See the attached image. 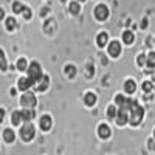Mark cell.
<instances>
[{"label": "cell", "instance_id": "1", "mask_svg": "<svg viewBox=\"0 0 155 155\" xmlns=\"http://www.w3.org/2000/svg\"><path fill=\"white\" fill-rule=\"evenodd\" d=\"M129 112H130L129 113V123H130L132 126H138L141 123V120H143V116H144L143 107H140L138 104H135Z\"/></svg>", "mask_w": 155, "mask_h": 155}, {"label": "cell", "instance_id": "2", "mask_svg": "<svg viewBox=\"0 0 155 155\" xmlns=\"http://www.w3.org/2000/svg\"><path fill=\"white\" fill-rule=\"evenodd\" d=\"M42 78V70H41V65L37 62H33L31 65L28 67V79L31 81V84H36L41 81Z\"/></svg>", "mask_w": 155, "mask_h": 155}, {"label": "cell", "instance_id": "3", "mask_svg": "<svg viewBox=\"0 0 155 155\" xmlns=\"http://www.w3.org/2000/svg\"><path fill=\"white\" fill-rule=\"evenodd\" d=\"M115 102L118 104V109H123V110H130L137 104V101H134L130 98H124L121 95H118V96L115 98Z\"/></svg>", "mask_w": 155, "mask_h": 155}, {"label": "cell", "instance_id": "4", "mask_svg": "<svg viewBox=\"0 0 155 155\" xmlns=\"http://www.w3.org/2000/svg\"><path fill=\"white\" fill-rule=\"evenodd\" d=\"M34 126L31 123H25V126L20 129V137L25 140V141H31L34 138Z\"/></svg>", "mask_w": 155, "mask_h": 155}, {"label": "cell", "instance_id": "5", "mask_svg": "<svg viewBox=\"0 0 155 155\" xmlns=\"http://www.w3.org/2000/svg\"><path fill=\"white\" fill-rule=\"evenodd\" d=\"M20 102H22V106L25 107V109H33L34 106H36V96L34 95H31V93H25L23 96H22V99H20Z\"/></svg>", "mask_w": 155, "mask_h": 155}, {"label": "cell", "instance_id": "6", "mask_svg": "<svg viewBox=\"0 0 155 155\" xmlns=\"http://www.w3.org/2000/svg\"><path fill=\"white\" fill-rule=\"evenodd\" d=\"M95 16L98 20H106L109 17V9L106 5H98L96 9H95Z\"/></svg>", "mask_w": 155, "mask_h": 155}, {"label": "cell", "instance_id": "7", "mask_svg": "<svg viewBox=\"0 0 155 155\" xmlns=\"http://www.w3.org/2000/svg\"><path fill=\"white\" fill-rule=\"evenodd\" d=\"M116 124L120 126H124L127 121H129V115H127V110H123V109H118V115H116Z\"/></svg>", "mask_w": 155, "mask_h": 155}, {"label": "cell", "instance_id": "8", "mask_svg": "<svg viewBox=\"0 0 155 155\" xmlns=\"http://www.w3.org/2000/svg\"><path fill=\"white\" fill-rule=\"evenodd\" d=\"M109 53H110V56H120L121 54V45H120V42H116V41H113L110 45H109Z\"/></svg>", "mask_w": 155, "mask_h": 155}, {"label": "cell", "instance_id": "9", "mask_svg": "<svg viewBox=\"0 0 155 155\" xmlns=\"http://www.w3.org/2000/svg\"><path fill=\"white\" fill-rule=\"evenodd\" d=\"M98 134L101 138H109L110 137V127L107 124H101L99 129H98Z\"/></svg>", "mask_w": 155, "mask_h": 155}, {"label": "cell", "instance_id": "10", "mask_svg": "<svg viewBox=\"0 0 155 155\" xmlns=\"http://www.w3.org/2000/svg\"><path fill=\"white\" fill-rule=\"evenodd\" d=\"M41 129L42 130H50L51 129V118L48 115H45V116L41 118Z\"/></svg>", "mask_w": 155, "mask_h": 155}, {"label": "cell", "instance_id": "11", "mask_svg": "<svg viewBox=\"0 0 155 155\" xmlns=\"http://www.w3.org/2000/svg\"><path fill=\"white\" fill-rule=\"evenodd\" d=\"M48 84H50V78H48V76H42L41 81H39L37 90H39V92H44V90L48 88Z\"/></svg>", "mask_w": 155, "mask_h": 155}, {"label": "cell", "instance_id": "12", "mask_svg": "<svg viewBox=\"0 0 155 155\" xmlns=\"http://www.w3.org/2000/svg\"><path fill=\"white\" fill-rule=\"evenodd\" d=\"M22 118H23V121L30 123V121L34 118V110H33V109H23V110H22Z\"/></svg>", "mask_w": 155, "mask_h": 155}, {"label": "cell", "instance_id": "13", "mask_svg": "<svg viewBox=\"0 0 155 155\" xmlns=\"http://www.w3.org/2000/svg\"><path fill=\"white\" fill-rule=\"evenodd\" d=\"M96 42H98L99 47H106L107 42H109V34H106V33H99V34H98V39H96Z\"/></svg>", "mask_w": 155, "mask_h": 155}, {"label": "cell", "instance_id": "14", "mask_svg": "<svg viewBox=\"0 0 155 155\" xmlns=\"http://www.w3.org/2000/svg\"><path fill=\"white\" fill-rule=\"evenodd\" d=\"M31 87V81L28 79V78H22V79H19V90H28Z\"/></svg>", "mask_w": 155, "mask_h": 155}, {"label": "cell", "instance_id": "15", "mask_svg": "<svg viewBox=\"0 0 155 155\" xmlns=\"http://www.w3.org/2000/svg\"><path fill=\"white\" fill-rule=\"evenodd\" d=\"M135 88H137L135 81H132V79H127V81L124 82V90H126L127 93H134V92H135Z\"/></svg>", "mask_w": 155, "mask_h": 155}, {"label": "cell", "instance_id": "16", "mask_svg": "<svg viewBox=\"0 0 155 155\" xmlns=\"http://www.w3.org/2000/svg\"><path fill=\"white\" fill-rule=\"evenodd\" d=\"M85 104L87 106H93L95 102H96V95L95 93H92V92H88V93H85Z\"/></svg>", "mask_w": 155, "mask_h": 155}, {"label": "cell", "instance_id": "17", "mask_svg": "<svg viewBox=\"0 0 155 155\" xmlns=\"http://www.w3.org/2000/svg\"><path fill=\"white\" fill-rule=\"evenodd\" d=\"M11 121H12V124H14V126H19V124L23 121V118H22V112H14V113H12Z\"/></svg>", "mask_w": 155, "mask_h": 155}, {"label": "cell", "instance_id": "18", "mask_svg": "<svg viewBox=\"0 0 155 155\" xmlns=\"http://www.w3.org/2000/svg\"><path fill=\"white\" fill-rule=\"evenodd\" d=\"M3 138H5L6 143H12L14 138H16V135H14V132H12L11 129H6V130L3 132Z\"/></svg>", "mask_w": 155, "mask_h": 155}, {"label": "cell", "instance_id": "19", "mask_svg": "<svg viewBox=\"0 0 155 155\" xmlns=\"http://www.w3.org/2000/svg\"><path fill=\"white\" fill-rule=\"evenodd\" d=\"M6 68H8V64H6V59H5V53L0 50V70L6 71Z\"/></svg>", "mask_w": 155, "mask_h": 155}, {"label": "cell", "instance_id": "20", "mask_svg": "<svg viewBox=\"0 0 155 155\" xmlns=\"http://www.w3.org/2000/svg\"><path fill=\"white\" fill-rule=\"evenodd\" d=\"M123 39H124L126 44H132V42L135 41V36H134L132 31H126V33L123 34Z\"/></svg>", "mask_w": 155, "mask_h": 155}, {"label": "cell", "instance_id": "21", "mask_svg": "<svg viewBox=\"0 0 155 155\" xmlns=\"http://www.w3.org/2000/svg\"><path fill=\"white\" fill-rule=\"evenodd\" d=\"M27 67H28V64H27V59H19L17 61V68H19V71H25L27 70Z\"/></svg>", "mask_w": 155, "mask_h": 155}, {"label": "cell", "instance_id": "22", "mask_svg": "<svg viewBox=\"0 0 155 155\" xmlns=\"http://www.w3.org/2000/svg\"><path fill=\"white\" fill-rule=\"evenodd\" d=\"M17 27V23H16V20L12 19V17H9V19H6V28L9 30V31H12Z\"/></svg>", "mask_w": 155, "mask_h": 155}, {"label": "cell", "instance_id": "23", "mask_svg": "<svg viewBox=\"0 0 155 155\" xmlns=\"http://www.w3.org/2000/svg\"><path fill=\"white\" fill-rule=\"evenodd\" d=\"M79 9H81V6H79V3H78V2L70 3V12H71V14H78Z\"/></svg>", "mask_w": 155, "mask_h": 155}, {"label": "cell", "instance_id": "24", "mask_svg": "<svg viewBox=\"0 0 155 155\" xmlns=\"http://www.w3.org/2000/svg\"><path fill=\"white\" fill-rule=\"evenodd\" d=\"M23 9H25V6L20 2H14V5H12V11H14L16 14L17 12H23Z\"/></svg>", "mask_w": 155, "mask_h": 155}, {"label": "cell", "instance_id": "25", "mask_svg": "<svg viewBox=\"0 0 155 155\" xmlns=\"http://www.w3.org/2000/svg\"><path fill=\"white\" fill-rule=\"evenodd\" d=\"M147 67L149 68H153L155 67V53H150L147 56Z\"/></svg>", "mask_w": 155, "mask_h": 155}, {"label": "cell", "instance_id": "26", "mask_svg": "<svg viewBox=\"0 0 155 155\" xmlns=\"http://www.w3.org/2000/svg\"><path fill=\"white\" fill-rule=\"evenodd\" d=\"M65 74L70 76V78H73V76L76 74V68H74L73 65H67V67H65Z\"/></svg>", "mask_w": 155, "mask_h": 155}, {"label": "cell", "instance_id": "27", "mask_svg": "<svg viewBox=\"0 0 155 155\" xmlns=\"http://www.w3.org/2000/svg\"><path fill=\"white\" fill-rule=\"evenodd\" d=\"M107 115H109V118H110V120L116 118V115H118V109H115L113 106H112V107H109V112H107Z\"/></svg>", "mask_w": 155, "mask_h": 155}, {"label": "cell", "instance_id": "28", "mask_svg": "<svg viewBox=\"0 0 155 155\" xmlns=\"http://www.w3.org/2000/svg\"><path fill=\"white\" fill-rule=\"evenodd\" d=\"M146 59H147V58H146L144 54H138V61H137V64H138V65H144V64H147Z\"/></svg>", "mask_w": 155, "mask_h": 155}, {"label": "cell", "instance_id": "29", "mask_svg": "<svg viewBox=\"0 0 155 155\" xmlns=\"http://www.w3.org/2000/svg\"><path fill=\"white\" fill-rule=\"evenodd\" d=\"M143 90H144V92H150V90H152V82H149V81L143 82Z\"/></svg>", "mask_w": 155, "mask_h": 155}, {"label": "cell", "instance_id": "30", "mask_svg": "<svg viewBox=\"0 0 155 155\" xmlns=\"http://www.w3.org/2000/svg\"><path fill=\"white\" fill-rule=\"evenodd\" d=\"M22 14H23V17H25V19H30V17H31V9L25 6V9H23Z\"/></svg>", "mask_w": 155, "mask_h": 155}, {"label": "cell", "instance_id": "31", "mask_svg": "<svg viewBox=\"0 0 155 155\" xmlns=\"http://www.w3.org/2000/svg\"><path fill=\"white\" fill-rule=\"evenodd\" d=\"M3 118H5V110H3V109H0V123L3 121Z\"/></svg>", "mask_w": 155, "mask_h": 155}, {"label": "cell", "instance_id": "32", "mask_svg": "<svg viewBox=\"0 0 155 155\" xmlns=\"http://www.w3.org/2000/svg\"><path fill=\"white\" fill-rule=\"evenodd\" d=\"M3 16H5V12H3V9H0V20L3 19Z\"/></svg>", "mask_w": 155, "mask_h": 155}, {"label": "cell", "instance_id": "33", "mask_svg": "<svg viewBox=\"0 0 155 155\" xmlns=\"http://www.w3.org/2000/svg\"><path fill=\"white\" fill-rule=\"evenodd\" d=\"M149 146H150V149H155V144H153V141H149Z\"/></svg>", "mask_w": 155, "mask_h": 155}, {"label": "cell", "instance_id": "34", "mask_svg": "<svg viewBox=\"0 0 155 155\" xmlns=\"http://www.w3.org/2000/svg\"><path fill=\"white\" fill-rule=\"evenodd\" d=\"M152 79L155 81V73H152Z\"/></svg>", "mask_w": 155, "mask_h": 155}, {"label": "cell", "instance_id": "35", "mask_svg": "<svg viewBox=\"0 0 155 155\" xmlns=\"http://www.w3.org/2000/svg\"><path fill=\"white\" fill-rule=\"evenodd\" d=\"M78 2H84V0H78Z\"/></svg>", "mask_w": 155, "mask_h": 155}, {"label": "cell", "instance_id": "36", "mask_svg": "<svg viewBox=\"0 0 155 155\" xmlns=\"http://www.w3.org/2000/svg\"><path fill=\"white\" fill-rule=\"evenodd\" d=\"M62 2H65V0H62Z\"/></svg>", "mask_w": 155, "mask_h": 155}, {"label": "cell", "instance_id": "37", "mask_svg": "<svg viewBox=\"0 0 155 155\" xmlns=\"http://www.w3.org/2000/svg\"><path fill=\"white\" fill-rule=\"evenodd\" d=\"M153 135H155V132H153Z\"/></svg>", "mask_w": 155, "mask_h": 155}]
</instances>
